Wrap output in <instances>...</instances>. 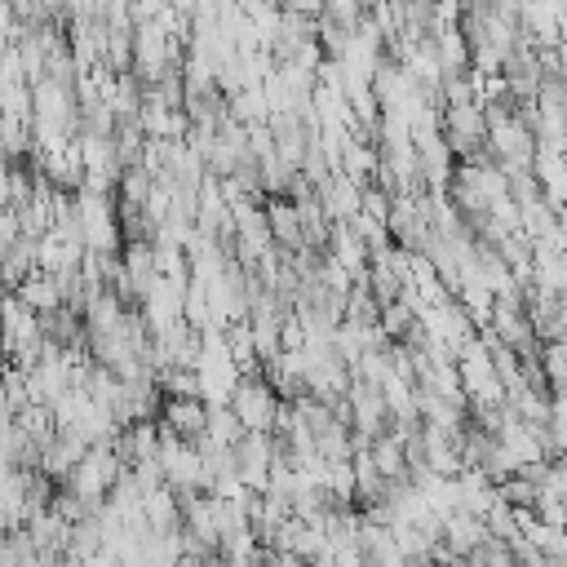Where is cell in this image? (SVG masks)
I'll list each match as a JSON object with an SVG mask.
<instances>
[{
  "label": "cell",
  "instance_id": "1",
  "mask_svg": "<svg viewBox=\"0 0 567 567\" xmlns=\"http://www.w3.org/2000/svg\"><path fill=\"white\" fill-rule=\"evenodd\" d=\"M124 470H128V465H124V456H120L111 443H93V447L75 461V470L66 474V483H58V487H66V492L80 496L89 509H97V505L111 496V487L120 483Z\"/></svg>",
  "mask_w": 567,
  "mask_h": 567
},
{
  "label": "cell",
  "instance_id": "2",
  "mask_svg": "<svg viewBox=\"0 0 567 567\" xmlns=\"http://www.w3.org/2000/svg\"><path fill=\"white\" fill-rule=\"evenodd\" d=\"M279 408H284V399H279V390L270 385V377H266L261 368H257V372H244L239 385L230 390V412L239 416L244 430H266V434H270Z\"/></svg>",
  "mask_w": 567,
  "mask_h": 567
},
{
  "label": "cell",
  "instance_id": "3",
  "mask_svg": "<svg viewBox=\"0 0 567 567\" xmlns=\"http://www.w3.org/2000/svg\"><path fill=\"white\" fill-rule=\"evenodd\" d=\"M159 425L173 430L186 443H199L208 434V399H199V394H164Z\"/></svg>",
  "mask_w": 567,
  "mask_h": 567
},
{
  "label": "cell",
  "instance_id": "4",
  "mask_svg": "<svg viewBox=\"0 0 567 567\" xmlns=\"http://www.w3.org/2000/svg\"><path fill=\"white\" fill-rule=\"evenodd\" d=\"M266 221H270V235H275V248H279V252H301V248H310V244H306V230H301V217H297V204H292L288 195L266 199Z\"/></svg>",
  "mask_w": 567,
  "mask_h": 567
},
{
  "label": "cell",
  "instance_id": "5",
  "mask_svg": "<svg viewBox=\"0 0 567 567\" xmlns=\"http://www.w3.org/2000/svg\"><path fill=\"white\" fill-rule=\"evenodd\" d=\"M487 536H492V532H487V518H483V514H474V509H452V514H443V545H447V549L470 554V549H478Z\"/></svg>",
  "mask_w": 567,
  "mask_h": 567
},
{
  "label": "cell",
  "instance_id": "6",
  "mask_svg": "<svg viewBox=\"0 0 567 567\" xmlns=\"http://www.w3.org/2000/svg\"><path fill=\"white\" fill-rule=\"evenodd\" d=\"M142 518H146L151 532H182V496L168 483L151 487L142 496Z\"/></svg>",
  "mask_w": 567,
  "mask_h": 567
},
{
  "label": "cell",
  "instance_id": "7",
  "mask_svg": "<svg viewBox=\"0 0 567 567\" xmlns=\"http://www.w3.org/2000/svg\"><path fill=\"white\" fill-rule=\"evenodd\" d=\"M35 315H49V310H58V306H66V297H62V284H58V275H49V270H31L18 288H13Z\"/></svg>",
  "mask_w": 567,
  "mask_h": 567
},
{
  "label": "cell",
  "instance_id": "8",
  "mask_svg": "<svg viewBox=\"0 0 567 567\" xmlns=\"http://www.w3.org/2000/svg\"><path fill=\"white\" fill-rule=\"evenodd\" d=\"M248 430L239 425V416L230 412V403H208V443H217V447H235L239 439H244Z\"/></svg>",
  "mask_w": 567,
  "mask_h": 567
},
{
  "label": "cell",
  "instance_id": "9",
  "mask_svg": "<svg viewBox=\"0 0 567 567\" xmlns=\"http://www.w3.org/2000/svg\"><path fill=\"white\" fill-rule=\"evenodd\" d=\"M155 173L146 168V164H128L124 173H120V182H115V199H124V204H146V195L155 190Z\"/></svg>",
  "mask_w": 567,
  "mask_h": 567
},
{
  "label": "cell",
  "instance_id": "10",
  "mask_svg": "<svg viewBox=\"0 0 567 567\" xmlns=\"http://www.w3.org/2000/svg\"><path fill=\"white\" fill-rule=\"evenodd\" d=\"M540 381L554 394H567V341H545L540 346Z\"/></svg>",
  "mask_w": 567,
  "mask_h": 567
},
{
  "label": "cell",
  "instance_id": "11",
  "mask_svg": "<svg viewBox=\"0 0 567 567\" xmlns=\"http://www.w3.org/2000/svg\"><path fill=\"white\" fill-rule=\"evenodd\" d=\"M18 239H22V221H18V208L0 204V252H9Z\"/></svg>",
  "mask_w": 567,
  "mask_h": 567
},
{
  "label": "cell",
  "instance_id": "12",
  "mask_svg": "<svg viewBox=\"0 0 567 567\" xmlns=\"http://www.w3.org/2000/svg\"><path fill=\"white\" fill-rule=\"evenodd\" d=\"M4 421H9V412H0V425H4Z\"/></svg>",
  "mask_w": 567,
  "mask_h": 567
}]
</instances>
